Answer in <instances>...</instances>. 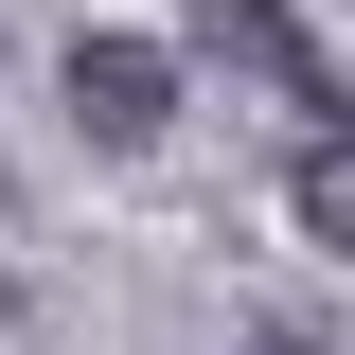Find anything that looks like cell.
Instances as JSON below:
<instances>
[{
  "label": "cell",
  "instance_id": "6da1fadb",
  "mask_svg": "<svg viewBox=\"0 0 355 355\" xmlns=\"http://www.w3.org/2000/svg\"><path fill=\"white\" fill-rule=\"evenodd\" d=\"M53 107H71L107 160H142V142L178 125V53L160 36H71V71H53Z\"/></svg>",
  "mask_w": 355,
  "mask_h": 355
},
{
  "label": "cell",
  "instance_id": "7a4b0ae2",
  "mask_svg": "<svg viewBox=\"0 0 355 355\" xmlns=\"http://www.w3.org/2000/svg\"><path fill=\"white\" fill-rule=\"evenodd\" d=\"M284 214H302L320 249L355 266V142H302V178H284Z\"/></svg>",
  "mask_w": 355,
  "mask_h": 355
}]
</instances>
